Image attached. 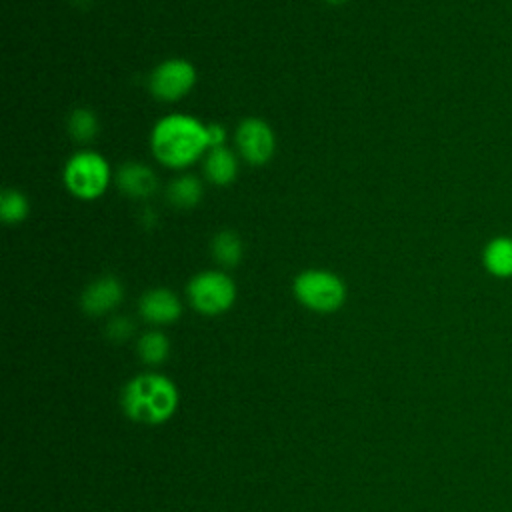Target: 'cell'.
Returning a JSON list of instances; mask_svg holds the SVG:
<instances>
[{"label": "cell", "mask_w": 512, "mask_h": 512, "mask_svg": "<svg viewBox=\"0 0 512 512\" xmlns=\"http://www.w3.org/2000/svg\"><path fill=\"white\" fill-rule=\"evenodd\" d=\"M208 128V146L210 148H218V146H224V140H226V130L220 126V124H206Z\"/></svg>", "instance_id": "cell-19"}, {"label": "cell", "mask_w": 512, "mask_h": 512, "mask_svg": "<svg viewBox=\"0 0 512 512\" xmlns=\"http://www.w3.org/2000/svg\"><path fill=\"white\" fill-rule=\"evenodd\" d=\"M138 310L150 324H170L182 314V304L178 296L168 288H152L142 294Z\"/></svg>", "instance_id": "cell-9"}, {"label": "cell", "mask_w": 512, "mask_h": 512, "mask_svg": "<svg viewBox=\"0 0 512 512\" xmlns=\"http://www.w3.org/2000/svg\"><path fill=\"white\" fill-rule=\"evenodd\" d=\"M132 332H134V324L130 318H124V316H116L106 324V336L114 342L128 340Z\"/></svg>", "instance_id": "cell-18"}, {"label": "cell", "mask_w": 512, "mask_h": 512, "mask_svg": "<svg viewBox=\"0 0 512 512\" xmlns=\"http://www.w3.org/2000/svg\"><path fill=\"white\" fill-rule=\"evenodd\" d=\"M238 154L254 166L266 164L276 150V136L262 118H244L234 134Z\"/></svg>", "instance_id": "cell-7"}, {"label": "cell", "mask_w": 512, "mask_h": 512, "mask_svg": "<svg viewBox=\"0 0 512 512\" xmlns=\"http://www.w3.org/2000/svg\"><path fill=\"white\" fill-rule=\"evenodd\" d=\"M242 240L234 230H220L212 238V256L222 268H234L242 260Z\"/></svg>", "instance_id": "cell-14"}, {"label": "cell", "mask_w": 512, "mask_h": 512, "mask_svg": "<svg viewBox=\"0 0 512 512\" xmlns=\"http://www.w3.org/2000/svg\"><path fill=\"white\" fill-rule=\"evenodd\" d=\"M124 298V288L116 276H100L92 280L82 296L80 306L90 316H104L114 310Z\"/></svg>", "instance_id": "cell-8"}, {"label": "cell", "mask_w": 512, "mask_h": 512, "mask_svg": "<svg viewBox=\"0 0 512 512\" xmlns=\"http://www.w3.org/2000/svg\"><path fill=\"white\" fill-rule=\"evenodd\" d=\"M204 174L216 186H228L238 176V158L226 146L210 148L204 158Z\"/></svg>", "instance_id": "cell-12"}, {"label": "cell", "mask_w": 512, "mask_h": 512, "mask_svg": "<svg viewBox=\"0 0 512 512\" xmlns=\"http://www.w3.org/2000/svg\"><path fill=\"white\" fill-rule=\"evenodd\" d=\"M0 212H2V220L6 224H18L28 216L30 202L20 190L4 188L2 196H0Z\"/></svg>", "instance_id": "cell-17"}, {"label": "cell", "mask_w": 512, "mask_h": 512, "mask_svg": "<svg viewBox=\"0 0 512 512\" xmlns=\"http://www.w3.org/2000/svg\"><path fill=\"white\" fill-rule=\"evenodd\" d=\"M150 148L160 164L182 170L210 150L208 128L194 116L168 114L152 128Z\"/></svg>", "instance_id": "cell-1"}, {"label": "cell", "mask_w": 512, "mask_h": 512, "mask_svg": "<svg viewBox=\"0 0 512 512\" xmlns=\"http://www.w3.org/2000/svg\"><path fill=\"white\" fill-rule=\"evenodd\" d=\"M328 2H332V4H340V2H344V0H328Z\"/></svg>", "instance_id": "cell-20"}, {"label": "cell", "mask_w": 512, "mask_h": 512, "mask_svg": "<svg viewBox=\"0 0 512 512\" xmlns=\"http://www.w3.org/2000/svg\"><path fill=\"white\" fill-rule=\"evenodd\" d=\"M120 402L130 420L162 424L178 408V390L170 378L158 372H144L126 382Z\"/></svg>", "instance_id": "cell-2"}, {"label": "cell", "mask_w": 512, "mask_h": 512, "mask_svg": "<svg viewBox=\"0 0 512 512\" xmlns=\"http://www.w3.org/2000/svg\"><path fill=\"white\" fill-rule=\"evenodd\" d=\"M202 182L192 174H182L174 178L166 188V200L176 208H192L202 200Z\"/></svg>", "instance_id": "cell-13"}, {"label": "cell", "mask_w": 512, "mask_h": 512, "mask_svg": "<svg viewBox=\"0 0 512 512\" xmlns=\"http://www.w3.org/2000/svg\"><path fill=\"white\" fill-rule=\"evenodd\" d=\"M196 82V68L184 58H168L150 72V92L162 102H176L186 96Z\"/></svg>", "instance_id": "cell-6"}, {"label": "cell", "mask_w": 512, "mask_h": 512, "mask_svg": "<svg viewBox=\"0 0 512 512\" xmlns=\"http://www.w3.org/2000/svg\"><path fill=\"white\" fill-rule=\"evenodd\" d=\"M68 134L76 142H90L98 134V118L88 108H74L68 116Z\"/></svg>", "instance_id": "cell-16"}, {"label": "cell", "mask_w": 512, "mask_h": 512, "mask_svg": "<svg viewBox=\"0 0 512 512\" xmlns=\"http://www.w3.org/2000/svg\"><path fill=\"white\" fill-rule=\"evenodd\" d=\"M294 296L308 310L328 314L344 304L346 286L334 272L310 268L294 278Z\"/></svg>", "instance_id": "cell-4"}, {"label": "cell", "mask_w": 512, "mask_h": 512, "mask_svg": "<svg viewBox=\"0 0 512 512\" xmlns=\"http://www.w3.org/2000/svg\"><path fill=\"white\" fill-rule=\"evenodd\" d=\"M482 266L494 278H512V236H494L482 250Z\"/></svg>", "instance_id": "cell-11"}, {"label": "cell", "mask_w": 512, "mask_h": 512, "mask_svg": "<svg viewBox=\"0 0 512 512\" xmlns=\"http://www.w3.org/2000/svg\"><path fill=\"white\" fill-rule=\"evenodd\" d=\"M186 294L194 310L206 316H218L226 312L236 300V286L232 278L222 270H204L190 278Z\"/></svg>", "instance_id": "cell-5"}, {"label": "cell", "mask_w": 512, "mask_h": 512, "mask_svg": "<svg viewBox=\"0 0 512 512\" xmlns=\"http://www.w3.org/2000/svg\"><path fill=\"white\" fill-rule=\"evenodd\" d=\"M64 186L80 200H96L110 184V166L94 150H82L64 166Z\"/></svg>", "instance_id": "cell-3"}, {"label": "cell", "mask_w": 512, "mask_h": 512, "mask_svg": "<svg viewBox=\"0 0 512 512\" xmlns=\"http://www.w3.org/2000/svg\"><path fill=\"white\" fill-rule=\"evenodd\" d=\"M136 352L144 364H162L170 354V342L160 330H150L138 338Z\"/></svg>", "instance_id": "cell-15"}, {"label": "cell", "mask_w": 512, "mask_h": 512, "mask_svg": "<svg viewBox=\"0 0 512 512\" xmlns=\"http://www.w3.org/2000/svg\"><path fill=\"white\" fill-rule=\"evenodd\" d=\"M116 186L130 198H150L158 188L154 170L142 162H126L116 172Z\"/></svg>", "instance_id": "cell-10"}]
</instances>
